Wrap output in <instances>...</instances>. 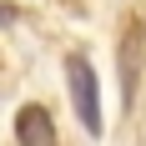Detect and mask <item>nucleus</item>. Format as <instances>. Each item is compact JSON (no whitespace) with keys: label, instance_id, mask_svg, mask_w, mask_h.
<instances>
[{"label":"nucleus","instance_id":"3","mask_svg":"<svg viewBox=\"0 0 146 146\" xmlns=\"http://www.w3.org/2000/svg\"><path fill=\"white\" fill-rule=\"evenodd\" d=\"M121 81H126V101H136V81H141V25H131L126 40H121Z\"/></svg>","mask_w":146,"mask_h":146},{"label":"nucleus","instance_id":"1","mask_svg":"<svg viewBox=\"0 0 146 146\" xmlns=\"http://www.w3.org/2000/svg\"><path fill=\"white\" fill-rule=\"evenodd\" d=\"M66 81H71V106L91 136H101V86L86 56H66Z\"/></svg>","mask_w":146,"mask_h":146},{"label":"nucleus","instance_id":"4","mask_svg":"<svg viewBox=\"0 0 146 146\" xmlns=\"http://www.w3.org/2000/svg\"><path fill=\"white\" fill-rule=\"evenodd\" d=\"M15 20V5H5V0H0V25H10Z\"/></svg>","mask_w":146,"mask_h":146},{"label":"nucleus","instance_id":"2","mask_svg":"<svg viewBox=\"0 0 146 146\" xmlns=\"http://www.w3.org/2000/svg\"><path fill=\"white\" fill-rule=\"evenodd\" d=\"M15 141L20 146H56V121L45 106H20L15 111Z\"/></svg>","mask_w":146,"mask_h":146}]
</instances>
